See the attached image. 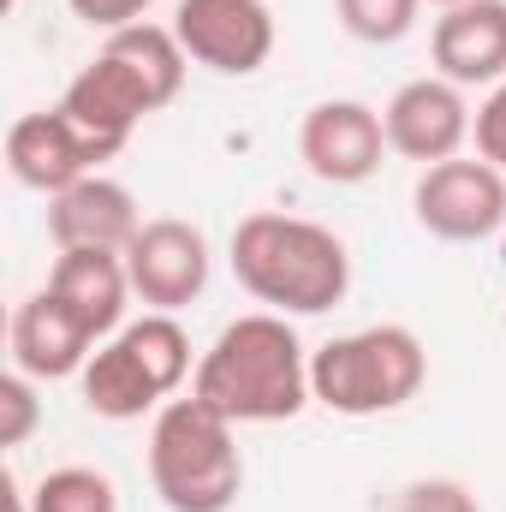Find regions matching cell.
Instances as JSON below:
<instances>
[{"instance_id":"5b68a950","label":"cell","mask_w":506,"mask_h":512,"mask_svg":"<svg viewBox=\"0 0 506 512\" xmlns=\"http://www.w3.org/2000/svg\"><path fill=\"white\" fill-rule=\"evenodd\" d=\"M429 382V352L405 322L352 328L310 352V393L334 417H381L411 405Z\"/></svg>"},{"instance_id":"603a6c76","label":"cell","mask_w":506,"mask_h":512,"mask_svg":"<svg viewBox=\"0 0 506 512\" xmlns=\"http://www.w3.org/2000/svg\"><path fill=\"white\" fill-rule=\"evenodd\" d=\"M0 512H36V507H30V489H24L12 471L0 477Z\"/></svg>"},{"instance_id":"30bf717a","label":"cell","mask_w":506,"mask_h":512,"mask_svg":"<svg viewBox=\"0 0 506 512\" xmlns=\"http://www.w3.org/2000/svg\"><path fill=\"white\" fill-rule=\"evenodd\" d=\"M126 274H131V292L149 310L179 316L209 286V239H203V227H191L179 215L143 221V233L131 239V251H126Z\"/></svg>"},{"instance_id":"52a82bcc","label":"cell","mask_w":506,"mask_h":512,"mask_svg":"<svg viewBox=\"0 0 506 512\" xmlns=\"http://www.w3.org/2000/svg\"><path fill=\"white\" fill-rule=\"evenodd\" d=\"M173 36L191 54V66H209L221 78H251L274 60V6L268 0H179Z\"/></svg>"},{"instance_id":"8fae6325","label":"cell","mask_w":506,"mask_h":512,"mask_svg":"<svg viewBox=\"0 0 506 512\" xmlns=\"http://www.w3.org/2000/svg\"><path fill=\"white\" fill-rule=\"evenodd\" d=\"M381 155H387V126H381V108H370V102L334 96V102H316L304 114V126H298V161L322 185L376 179Z\"/></svg>"},{"instance_id":"4fadbf2b","label":"cell","mask_w":506,"mask_h":512,"mask_svg":"<svg viewBox=\"0 0 506 512\" xmlns=\"http://www.w3.org/2000/svg\"><path fill=\"white\" fill-rule=\"evenodd\" d=\"M6 346H12V370H24V376H36V382H66V376H84V364L96 358L102 340L42 286V292H30V298L12 310Z\"/></svg>"},{"instance_id":"ba28073f","label":"cell","mask_w":506,"mask_h":512,"mask_svg":"<svg viewBox=\"0 0 506 512\" xmlns=\"http://www.w3.org/2000/svg\"><path fill=\"white\" fill-rule=\"evenodd\" d=\"M102 161H114L90 131L78 126L60 102L54 108H36V114H18L6 126V173L24 185V191H66L90 173H102Z\"/></svg>"},{"instance_id":"9a60e30c","label":"cell","mask_w":506,"mask_h":512,"mask_svg":"<svg viewBox=\"0 0 506 512\" xmlns=\"http://www.w3.org/2000/svg\"><path fill=\"white\" fill-rule=\"evenodd\" d=\"M60 108L90 131L108 155H120V149L131 143V131L155 114V102H149V90L137 84V72H131L126 60H114L108 48H96V60L66 84Z\"/></svg>"},{"instance_id":"5bb4252c","label":"cell","mask_w":506,"mask_h":512,"mask_svg":"<svg viewBox=\"0 0 506 512\" xmlns=\"http://www.w3.org/2000/svg\"><path fill=\"white\" fill-rule=\"evenodd\" d=\"M429 60L459 90H495L506 78V0L447 6L429 30Z\"/></svg>"},{"instance_id":"9c48e42d","label":"cell","mask_w":506,"mask_h":512,"mask_svg":"<svg viewBox=\"0 0 506 512\" xmlns=\"http://www.w3.org/2000/svg\"><path fill=\"white\" fill-rule=\"evenodd\" d=\"M381 126H387V149L417 161V167H435V161H453L465 155L471 131H477V114L465 102L459 84H447L441 72L429 78H411L387 96L381 108Z\"/></svg>"},{"instance_id":"7402d4cb","label":"cell","mask_w":506,"mask_h":512,"mask_svg":"<svg viewBox=\"0 0 506 512\" xmlns=\"http://www.w3.org/2000/svg\"><path fill=\"white\" fill-rule=\"evenodd\" d=\"M66 6H72V18H84L90 30L114 36V30H126V24H143L155 0H66Z\"/></svg>"},{"instance_id":"e0dca14e","label":"cell","mask_w":506,"mask_h":512,"mask_svg":"<svg viewBox=\"0 0 506 512\" xmlns=\"http://www.w3.org/2000/svg\"><path fill=\"white\" fill-rule=\"evenodd\" d=\"M30 507L36 512H120V489L96 465H60L42 483H30Z\"/></svg>"},{"instance_id":"6da1fadb","label":"cell","mask_w":506,"mask_h":512,"mask_svg":"<svg viewBox=\"0 0 506 512\" xmlns=\"http://www.w3.org/2000/svg\"><path fill=\"white\" fill-rule=\"evenodd\" d=\"M191 393L215 405L227 423H292L310 393V352L292 334V316L251 310L215 334V346L197 358Z\"/></svg>"},{"instance_id":"277c9868","label":"cell","mask_w":506,"mask_h":512,"mask_svg":"<svg viewBox=\"0 0 506 512\" xmlns=\"http://www.w3.org/2000/svg\"><path fill=\"white\" fill-rule=\"evenodd\" d=\"M197 376L191 364V334L179 328V316L167 310H143L120 334H108L96 346V358L84 364V405L108 423H137L149 411H161L167 399H179V387Z\"/></svg>"},{"instance_id":"d6986e66","label":"cell","mask_w":506,"mask_h":512,"mask_svg":"<svg viewBox=\"0 0 506 512\" xmlns=\"http://www.w3.org/2000/svg\"><path fill=\"white\" fill-rule=\"evenodd\" d=\"M36 376H24V370H6L0 376V447L12 453V447H24L36 429H42V393H36Z\"/></svg>"},{"instance_id":"44dd1931","label":"cell","mask_w":506,"mask_h":512,"mask_svg":"<svg viewBox=\"0 0 506 512\" xmlns=\"http://www.w3.org/2000/svg\"><path fill=\"white\" fill-rule=\"evenodd\" d=\"M471 143H477L483 161H495V167L506 173V78L477 102V131H471Z\"/></svg>"},{"instance_id":"ffe728a7","label":"cell","mask_w":506,"mask_h":512,"mask_svg":"<svg viewBox=\"0 0 506 512\" xmlns=\"http://www.w3.org/2000/svg\"><path fill=\"white\" fill-rule=\"evenodd\" d=\"M393 512H483L477 507V495L465 489V483H453V477H423V483H411Z\"/></svg>"},{"instance_id":"2e32d148","label":"cell","mask_w":506,"mask_h":512,"mask_svg":"<svg viewBox=\"0 0 506 512\" xmlns=\"http://www.w3.org/2000/svg\"><path fill=\"white\" fill-rule=\"evenodd\" d=\"M48 292H54L96 340H108V334L126 328V304L137 298L120 251H60L54 268H48Z\"/></svg>"},{"instance_id":"7a4b0ae2","label":"cell","mask_w":506,"mask_h":512,"mask_svg":"<svg viewBox=\"0 0 506 512\" xmlns=\"http://www.w3.org/2000/svg\"><path fill=\"white\" fill-rule=\"evenodd\" d=\"M233 280L274 316H322L352 292V251L334 227L256 209L233 227Z\"/></svg>"},{"instance_id":"7c38bea8","label":"cell","mask_w":506,"mask_h":512,"mask_svg":"<svg viewBox=\"0 0 506 512\" xmlns=\"http://www.w3.org/2000/svg\"><path fill=\"white\" fill-rule=\"evenodd\" d=\"M143 233V215H137V197H131L120 179L108 173H90L66 191L48 197V239L60 251H131V239Z\"/></svg>"},{"instance_id":"cb8c5ba5","label":"cell","mask_w":506,"mask_h":512,"mask_svg":"<svg viewBox=\"0 0 506 512\" xmlns=\"http://www.w3.org/2000/svg\"><path fill=\"white\" fill-rule=\"evenodd\" d=\"M423 6H441V12H447V6H465V0H423Z\"/></svg>"},{"instance_id":"3957f363","label":"cell","mask_w":506,"mask_h":512,"mask_svg":"<svg viewBox=\"0 0 506 512\" xmlns=\"http://www.w3.org/2000/svg\"><path fill=\"white\" fill-rule=\"evenodd\" d=\"M149 483L167 512H227L245 489L239 423L197 393L167 399L149 423Z\"/></svg>"},{"instance_id":"ac0fdd59","label":"cell","mask_w":506,"mask_h":512,"mask_svg":"<svg viewBox=\"0 0 506 512\" xmlns=\"http://www.w3.org/2000/svg\"><path fill=\"white\" fill-rule=\"evenodd\" d=\"M334 12H340L346 36H358L370 48H393L417 30L423 0H334Z\"/></svg>"},{"instance_id":"8992f818","label":"cell","mask_w":506,"mask_h":512,"mask_svg":"<svg viewBox=\"0 0 506 512\" xmlns=\"http://www.w3.org/2000/svg\"><path fill=\"white\" fill-rule=\"evenodd\" d=\"M417 227L441 245H477L506 227V173L483 155H453L417 173Z\"/></svg>"}]
</instances>
